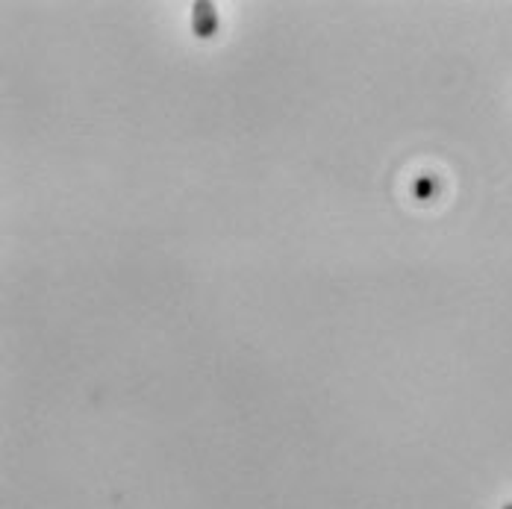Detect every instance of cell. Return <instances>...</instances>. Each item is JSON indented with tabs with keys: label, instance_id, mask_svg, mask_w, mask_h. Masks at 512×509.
Wrapping results in <instances>:
<instances>
[{
	"label": "cell",
	"instance_id": "cell-1",
	"mask_svg": "<svg viewBox=\"0 0 512 509\" xmlns=\"http://www.w3.org/2000/svg\"><path fill=\"white\" fill-rule=\"evenodd\" d=\"M192 33L198 39H212L218 33V6L212 0L192 3Z\"/></svg>",
	"mask_w": 512,
	"mask_h": 509
},
{
	"label": "cell",
	"instance_id": "cell-2",
	"mask_svg": "<svg viewBox=\"0 0 512 509\" xmlns=\"http://www.w3.org/2000/svg\"><path fill=\"white\" fill-rule=\"evenodd\" d=\"M501 509H512V501H510V504H504V507H501Z\"/></svg>",
	"mask_w": 512,
	"mask_h": 509
}]
</instances>
